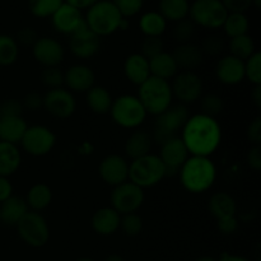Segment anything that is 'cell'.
Returning a JSON list of instances; mask_svg holds the SVG:
<instances>
[{"instance_id": "obj_1", "label": "cell", "mask_w": 261, "mask_h": 261, "mask_svg": "<svg viewBox=\"0 0 261 261\" xmlns=\"http://www.w3.org/2000/svg\"><path fill=\"white\" fill-rule=\"evenodd\" d=\"M180 138L190 155L211 157L221 145L222 127L217 119L200 112L189 117Z\"/></svg>"}, {"instance_id": "obj_2", "label": "cell", "mask_w": 261, "mask_h": 261, "mask_svg": "<svg viewBox=\"0 0 261 261\" xmlns=\"http://www.w3.org/2000/svg\"><path fill=\"white\" fill-rule=\"evenodd\" d=\"M182 188L191 194H203L214 185L217 168L209 157L190 155L178 171Z\"/></svg>"}, {"instance_id": "obj_3", "label": "cell", "mask_w": 261, "mask_h": 261, "mask_svg": "<svg viewBox=\"0 0 261 261\" xmlns=\"http://www.w3.org/2000/svg\"><path fill=\"white\" fill-rule=\"evenodd\" d=\"M138 98L144 106L147 114L158 116L172 105L173 94L168 81L150 75L139 86Z\"/></svg>"}, {"instance_id": "obj_4", "label": "cell", "mask_w": 261, "mask_h": 261, "mask_svg": "<svg viewBox=\"0 0 261 261\" xmlns=\"http://www.w3.org/2000/svg\"><path fill=\"white\" fill-rule=\"evenodd\" d=\"M122 18L111 0H98L87 9L84 19L92 32L99 37H105L119 31Z\"/></svg>"}, {"instance_id": "obj_5", "label": "cell", "mask_w": 261, "mask_h": 261, "mask_svg": "<svg viewBox=\"0 0 261 261\" xmlns=\"http://www.w3.org/2000/svg\"><path fill=\"white\" fill-rule=\"evenodd\" d=\"M109 114L117 126L133 130L139 129L148 115L139 98L132 94H122L112 99Z\"/></svg>"}, {"instance_id": "obj_6", "label": "cell", "mask_w": 261, "mask_h": 261, "mask_svg": "<svg viewBox=\"0 0 261 261\" xmlns=\"http://www.w3.org/2000/svg\"><path fill=\"white\" fill-rule=\"evenodd\" d=\"M166 177V168L158 154L137 158L129 163V181L143 190L158 185Z\"/></svg>"}, {"instance_id": "obj_7", "label": "cell", "mask_w": 261, "mask_h": 261, "mask_svg": "<svg viewBox=\"0 0 261 261\" xmlns=\"http://www.w3.org/2000/svg\"><path fill=\"white\" fill-rule=\"evenodd\" d=\"M189 117L190 115H189V110L185 105H171L166 111L158 115L155 119L153 139L158 144H163L167 140L178 137L177 133L182 130Z\"/></svg>"}, {"instance_id": "obj_8", "label": "cell", "mask_w": 261, "mask_h": 261, "mask_svg": "<svg viewBox=\"0 0 261 261\" xmlns=\"http://www.w3.org/2000/svg\"><path fill=\"white\" fill-rule=\"evenodd\" d=\"M19 239L33 249L43 247L50 240V226L38 212L28 211L15 226Z\"/></svg>"}, {"instance_id": "obj_9", "label": "cell", "mask_w": 261, "mask_h": 261, "mask_svg": "<svg viewBox=\"0 0 261 261\" xmlns=\"http://www.w3.org/2000/svg\"><path fill=\"white\" fill-rule=\"evenodd\" d=\"M227 15L228 10L226 9L222 0H195L193 4H190L189 10L191 22L208 30L222 28Z\"/></svg>"}, {"instance_id": "obj_10", "label": "cell", "mask_w": 261, "mask_h": 261, "mask_svg": "<svg viewBox=\"0 0 261 261\" xmlns=\"http://www.w3.org/2000/svg\"><path fill=\"white\" fill-rule=\"evenodd\" d=\"M23 150L32 157H43L54 149L56 135L50 127L43 125L28 126L20 140Z\"/></svg>"}, {"instance_id": "obj_11", "label": "cell", "mask_w": 261, "mask_h": 261, "mask_svg": "<svg viewBox=\"0 0 261 261\" xmlns=\"http://www.w3.org/2000/svg\"><path fill=\"white\" fill-rule=\"evenodd\" d=\"M173 98H177L181 105L195 103L201 98L204 83L200 75L195 71H178L171 83Z\"/></svg>"}, {"instance_id": "obj_12", "label": "cell", "mask_w": 261, "mask_h": 261, "mask_svg": "<svg viewBox=\"0 0 261 261\" xmlns=\"http://www.w3.org/2000/svg\"><path fill=\"white\" fill-rule=\"evenodd\" d=\"M144 199V190L130 181L115 186L110 196L111 206L121 216L127 213H137L142 208Z\"/></svg>"}, {"instance_id": "obj_13", "label": "cell", "mask_w": 261, "mask_h": 261, "mask_svg": "<svg viewBox=\"0 0 261 261\" xmlns=\"http://www.w3.org/2000/svg\"><path fill=\"white\" fill-rule=\"evenodd\" d=\"M43 109L56 119H69L76 110L75 97L64 87L48 89L43 94Z\"/></svg>"}, {"instance_id": "obj_14", "label": "cell", "mask_w": 261, "mask_h": 261, "mask_svg": "<svg viewBox=\"0 0 261 261\" xmlns=\"http://www.w3.org/2000/svg\"><path fill=\"white\" fill-rule=\"evenodd\" d=\"M98 173L106 185L115 188L129 181V162L120 154H109L99 163Z\"/></svg>"}, {"instance_id": "obj_15", "label": "cell", "mask_w": 261, "mask_h": 261, "mask_svg": "<svg viewBox=\"0 0 261 261\" xmlns=\"http://www.w3.org/2000/svg\"><path fill=\"white\" fill-rule=\"evenodd\" d=\"M158 157L166 168V176L176 175L186 162L190 154L180 137H175L161 144V152Z\"/></svg>"}, {"instance_id": "obj_16", "label": "cell", "mask_w": 261, "mask_h": 261, "mask_svg": "<svg viewBox=\"0 0 261 261\" xmlns=\"http://www.w3.org/2000/svg\"><path fill=\"white\" fill-rule=\"evenodd\" d=\"M33 59L43 68L59 66L64 60L65 50L58 40L53 37H38L32 46Z\"/></svg>"}, {"instance_id": "obj_17", "label": "cell", "mask_w": 261, "mask_h": 261, "mask_svg": "<svg viewBox=\"0 0 261 261\" xmlns=\"http://www.w3.org/2000/svg\"><path fill=\"white\" fill-rule=\"evenodd\" d=\"M69 37H70L69 48L71 54L79 59L93 58L101 48V37L92 32L87 23Z\"/></svg>"}, {"instance_id": "obj_18", "label": "cell", "mask_w": 261, "mask_h": 261, "mask_svg": "<svg viewBox=\"0 0 261 261\" xmlns=\"http://www.w3.org/2000/svg\"><path fill=\"white\" fill-rule=\"evenodd\" d=\"M51 24L56 32L71 36L86 24V19L81 10L66 3H63L61 7L51 17Z\"/></svg>"}, {"instance_id": "obj_19", "label": "cell", "mask_w": 261, "mask_h": 261, "mask_svg": "<svg viewBox=\"0 0 261 261\" xmlns=\"http://www.w3.org/2000/svg\"><path fill=\"white\" fill-rule=\"evenodd\" d=\"M64 84L71 93H86L92 87L96 86V74L91 66L75 64L64 73Z\"/></svg>"}, {"instance_id": "obj_20", "label": "cell", "mask_w": 261, "mask_h": 261, "mask_svg": "<svg viewBox=\"0 0 261 261\" xmlns=\"http://www.w3.org/2000/svg\"><path fill=\"white\" fill-rule=\"evenodd\" d=\"M214 73L222 84L236 86L245 79V61L232 55H226L218 60Z\"/></svg>"}, {"instance_id": "obj_21", "label": "cell", "mask_w": 261, "mask_h": 261, "mask_svg": "<svg viewBox=\"0 0 261 261\" xmlns=\"http://www.w3.org/2000/svg\"><path fill=\"white\" fill-rule=\"evenodd\" d=\"M121 214L117 213L112 206H103L96 211L92 216V229L99 236H112L120 229Z\"/></svg>"}, {"instance_id": "obj_22", "label": "cell", "mask_w": 261, "mask_h": 261, "mask_svg": "<svg viewBox=\"0 0 261 261\" xmlns=\"http://www.w3.org/2000/svg\"><path fill=\"white\" fill-rule=\"evenodd\" d=\"M176 64L181 71H195L203 64L204 54L194 43H180L172 53Z\"/></svg>"}, {"instance_id": "obj_23", "label": "cell", "mask_w": 261, "mask_h": 261, "mask_svg": "<svg viewBox=\"0 0 261 261\" xmlns=\"http://www.w3.org/2000/svg\"><path fill=\"white\" fill-rule=\"evenodd\" d=\"M124 74L127 81L139 87L150 76L149 60L140 53H134L124 61Z\"/></svg>"}, {"instance_id": "obj_24", "label": "cell", "mask_w": 261, "mask_h": 261, "mask_svg": "<svg viewBox=\"0 0 261 261\" xmlns=\"http://www.w3.org/2000/svg\"><path fill=\"white\" fill-rule=\"evenodd\" d=\"M153 137L144 129H135L125 142V154L132 161L149 154L152 149Z\"/></svg>"}, {"instance_id": "obj_25", "label": "cell", "mask_w": 261, "mask_h": 261, "mask_svg": "<svg viewBox=\"0 0 261 261\" xmlns=\"http://www.w3.org/2000/svg\"><path fill=\"white\" fill-rule=\"evenodd\" d=\"M28 211L30 209L24 199L12 195L9 199L0 203V223L8 227H15Z\"/></svg>"}, {"instance_id": "obj_26", "label": "cell", "mask_w": 261, "mask_h": 261, "mask_svg": "<svg viewBox=\"0 0 261 261\" xmlns=\"http://www.w3.org/2000/svg\"><path fill=\"white\" fill-rule=\"evenodd\" d=\"M28 125L23 116H2L0 117V142L10 144L20 143Z\"/></svg>"}, {"instance_id": "obj_27", "label": "cell", "mask_w": 261, "mask_h": 261, "mask_svg": "<svg viewBox=\"0 0 261 261\" xmlns=\"http://www.w3.org/2000/svg\"><path fill=\"white\" fill-rule=\"evenodd\" d=\"M149 69L150 75L168 82L175 78L176 74L180 71L172 54L165 50L149 59Z\"/></svg>"}, {"instance_id": "obj_28", "label": "cell", "mask_w": 261, "mask_h": 261, "mask_svg": "<svg viewBox=\"0 0 261 261\" xmlns=\"http://www.w3.org/2000/svg\"><path fill=\"white\" fill-rule=\"evenodd\" d=\"M22 165V154L18 145L0 142V176L10 177L19 170Z\"/></svg>"}, {"instance_id": "obj_29", "label": "cell", "mask_w": 261, "mask_h": 261, "mask_svg": "<svg viewBox=\"0 0 261 261\" xmlns=\"http://www.w3.org/2000/svg\"><path fill=\"white\" fill-rule=\"evenodd\" d=\"M208 209L212 216L216 218V221H218V219L227 218V217L236 216L237 204L231 194L218 191L209 198Z\"/></svg>"}, {"instance_id": "obj_30", "label": "cell", "mask_w": 261, "mask_h": 261, "mask_svg": "<svg viewBox=\"0 0 261 261\" xmlns=\"http://www.w3.org/2000/svg\"><path fill=\"white\" fill-rule=\"evenodd\" d=\"M24 200L30 211L41 213L53 203V190L47 184L37 182L31 186Z\"/></svg>"}, {"instance_id": "obj_31", "label": "cell", "mask_w": 261, "mask_h": 261, "mask_svg": "<svg viewBox=\"0 0 261 261\" xmlns=\"http://www.w3.org/2000/svg\"><path fill=\"white\" fill-rule=\"evenodd\" d=\"M86 102L92 112L97 115H106L112 105L111 93L102 86H93L86 92Z\"/></svg>"}, {"instance_id": "obj_32", "label": "cell", "mask_w": 261, "mask_h": 261, "mask_svg": "<svg viewBox=\"0 0 261 261\" xmlns=\"http://www.w3.org/2000/svg\"><path fill=\"white\" fill-rule=\"evenodd\" d=\"M190 3L189 0H160L158 13L167 22L177 23L189 17Z\"/></svg>"}, {"instance_id": "obj_33", "label": "cell", "mask_w": 261, "mask_h": 261, "mask_svg": "<svg viewBox=\"0 0 261 261\" xmlns=\"http://www.w3.org/2000/svg\"><path fill=\"white\" fill-rule=\"evenodd\" d=\"M139 28L145 37H161L167 28V20L158 12H147L140 17Z\"/></svg>"}, {"instance_id": "obj_34", "label": "cell", "mask_w": 261, "mask_h": 261, "mask_svg": "<svg viewBox=\"0 0 261 261\" xmlns=\"http://www.w3.org/2000/svg\"><path fill=\"white\" fill-rule=\"evenodd\" d=\"M256 45L251 36L247 35L239 36L229 40V55L245 61L256 53Z\"/></svg>"}, {"instance_id": "obj_35", "label": "cell", "mask_w": 261, "mask_h": 261, "mask_svg": "<svg viewBox=\"0 0 261 261\" xmlns=\"http://www.w3.org/2000/svg\"><path fill=\"white\" fill-rule=\"evenodd\" d=\"M222 28L229 38L247 35L250 28L249 18L245 13H228Z\"/></svg>"}, {"instance_id": "obj_36", "label": "cell", "mask_w": 261, "mask_h": 261, "mask_svg": "<svg viewBox=\"0 0 261 261\" xmlns=\"http://www.w3.org/2000/svg\"><path fill=\"white\" fill-rule=\"evenodd\" d=\"M19 58V46L13 36L0 33V66H10Z\"/></svg>"}, {"instance_id": "obj_37", "label": "cell", "mask_w": 261, "mask_h": 261, "mask_svg": "<svg viewBox=\"0 0 261 261\" xmlns=\"http://www.w3.org/2000/svg\"><path fill=\"white\" fill-rule=\"evenodd\" d=\"M64 0H28V9L36 18H51Z\"/></svg>"}, {"instance_id": "obj_38", "label": "cell", "mask_w": 261, "mask_h": 261, "mask_svg": "<svg viewBox=\"0 0 261 261\" xmlns=\"http://www.w3.org/2000/svg\"><path fill=\"white\" fill-rule=\"evenodd\" d=\"M143 227V218L138 213H127L122 214L121 221H120V229L124 232L126 236L135 237L142 233Z\"/></svg>"}, {"instance_id": "obj_39", "label": "cell", "mask_w": 261, "mask_h": 261, "mask_svg": "<svg viewBox=\"0 0 261 261\" xmlns=\"http://www.w3.org/2000/svg\"><path fill=\"white\" fill-rule=\"evenodd\" d=\"M245 78L254 86H261V54L259 51L245 60Z\"/></svg>"}, {"instance_id": "obj_40", "label": "cell", "mask_w": 261, "mask_h": 261, "mask_svg": "<svg viewBox=\"0 0 261 261\" xmlns=\"http://www.w3.org/2000/svg\"><path fill=\"white\" fill-rule=\"evenodd\" d=\"M224 110V101L218 94H206L201 98V114L216 119Z\"/></svg>"}, {"instance_id": "obj_41", "label": "cell", "mask_w": 261, "mask_h": 261, "mask_svg": "<svg viewBox=\"0 0 261 261\" xmlns=\"http://www.w3.org/2000/svg\"><path fill=\"white\" fill-rule=\"evenodd\" d=\"M41 82L48 89L60 88L64 86V71L59 66L45 68L41 73Z\"/></svg>"}, {"instance_id": "obj_42", "label": "cell", "mask_w": 261, "mask_h": 261, "mask_svg": "<svg viewBox=\"0 0 261 261\" xmlns=\"http://www.w3.org/2000/svg\"><path fill=\"white\" fill-rule=\"evenodd\" d=\"M195 33V24L190 19H184L176 23L173 28V37L178 43H188Z\"/></svg>"}, {"instance_id": "obj_43", "label": "cell", "mask_w": 261, "mask_h": 261, "mask_svg": "<svg viewBox=\"0 0 261 261\" xmlns=\"http://www.w3.org/2000/svg\"><path fill=\"white\" fill-rule=\"evenodd\" d=\"M124 18H132L139 14L143 9L144 0H111Z\"/></svg>"}, {"instance_id": "obj_44", "label": "cell", "mask_w": 261, "mask_h": 261, "mask_svg": "<svg viewBox=\"0 0 261 261\" xmlns=\"http://www.w3.org/2000/svg\"><path fill=\"white\" fill-rule=\"evenodd\" d=\"M22 101L15 98H8L0 102V117L2 116H23Z\"/></svg>"}, {"instance_id": "obj_45", "label": "cell", "mask_w": 261, "mask_h": 261, "mask_svg": "<svg viewBox=\"0 0 261 261\" xmlns=\"http://www.w3.org/2000/svg\"><path fill=\"white\" fill-rule=\"evenodd\" d=\"M163 51V41L161 37H145L142 43V55L149 60Z\"/></svg>"}, {"instance_id": "obj_46", "label": "cell", "mask_w": 261, "mask_h": 261, "mask_svg": "<svg viewBox=\"0 0 261 261\" xmlns=\"http://www.w3.org/2000/svg\"><path fill=\"white\" fill-rule=\"evenodd\" d=\"M15 41H17L18 46H24V47H31L35 45L36 41L38 40V33L36 32L35 28L32 27H23L18 31L17 36H15Z\"/></svg>"}, {"instance_id": "obj_47", "label": "cell", "mask_w": 261, "mask_h": 261, "mask_svg": "<svg viewBox=\"0 0 261 261\" xmlns=\"http://www.w3.org/2000/svg\"><path fill=\"white\" fill-rule=\"evenodd\" d=\"M203 54H208V55H219L223 51V40L217 36H209L205 38L203 42V47H200Z\"/></svg>"}, {"instance_id": "obj_48", "label": "cell", "mask_w": 261, "mask_h": 261, "mask_svg": "<svg viewBox=\"0 0 261 261\" xmlns=\"http://www.w3.org/2000/svg\"><path fill=\"white\" fill-rule=\"evenodd\" d=\"M217 228L224 236H231V234L236 233L237 229H239V219H237L236 216L218 219L217 221Z\"/></svg>"}, {"instance_id": "obj_49", "label": "cell", "mask_w": 261, "mask_h": 261, "mask_svg": "<svg viewBox=\"0 0 261 261\" xmlns=\"http://www.w3.org/2000/svg\"><path fill=\"white\" fill-rule=\"evenodd\" d=\"M20 101L24 110H28V111H37V110L43 109V96L37 92H30Z\"/></svg>"}, {"instance_id": "obj_50", "label": "cell", "mask_w": 261, "mask_h": 261, "mask_svg": "<svg viewBox=\"0 0 261 261\" xmlns=\"http://www.w3.org/2000/svg\"><path fill=\"white\" fill-rule=\"evenodd\" d=\"M246 137L252 145L261 144V117L257 116L249 124L246 130Z\"/></svg>"}, {"instance_id": "obj_51", "label": "cell", "mask_w": 261, "mask_h": 261, "mask_svg": "<svg viewBox=\"0 0 261 261\" xmlns=\"http://www.w3.org/2000/svg\"><path fill=\"white\" fill-rule=\"evenodd\" d=\"M228 13H246L252 7L251 0H222Z\"/></svg>"}, {"instance_id": "obj_52", "label": "cell", "mask_w": 261, "mask_h": 261, "mask_svg": "<svg viewBox=\"0 0 261 261\" xmlns=\"http://www.w3.org/2000/svg\"><path fill=\"white\" fill-rule=\"evenodd\" d=\"M247 165L254 171L261 170V147L260 145H252L249 149L246 155Z\"/></svg>"}, {"instance_id": "obj_53", "label": "cell", "mask_w": 261, "mask_h": 261, "mask_svg": "<svg viewBox=\"0 0 261 261\" xmlns=\"http://www.w3.org/2000/svg\"><path fill=\"white\" fill-rule=\"evenodd\" d=\"M13 195V185L9 177L0 176V203L5 201Z\"/></svg>"}, {"instance_id": "obj_54", "label": "cell", "mask_w": 261, "mask_h": 261, "mask_svg": "<svg viewBox=\"0 0 261 261\" xmlns=\"http://www.w3.org/2000/svg\"><path fill=\"white\" fill-rule=\"evenodd\" d=\"M97 2L98 0H64V3H66V4L71 5V7L76 8L79 10L88 9L89 7H92Z\"/></svg>"}, {"instance_id": "obj_55", "label": "cell", "mask_w": 261, "mask_h": 261, "mask_svg": "<svg viewBox=\"0 0 261 261\" xmlns=\"http://www.w3.org/2000/svg\"><path fill=\"white\" fill-rule=\"evenodd\" d=\"M217 261H250L249 259L244 256H240V255H233V254H228V252H223L219 257V260Z\"/></svg>"}, {"instance_id": "obj_56", "label": "cell", "mask_w": 261, "mask_h": 261, "mask_svg": "<svg viewBox=\"0 0 261 261\" xmlns=\"http://www.w3.org/2000/svg\"><path fill=\"white\" fill-rule=\"evenodd\" d=\"M251 99L256 107H261V86H254V91L251 92Z\"/></svg>"}, {"instance_id": "obj_57", "label": "cell", "mask_w": 261, "mask_h": 261, "mask_svg": "<svg viewBox=\"0 0 261 261\" xmlns=\"http://www.w3.org/2000/svg\"><path fill=\"white\" fill-rule=\"evenodd\" d=\"M103 261H125V260L122 259V257L120 256V255H117V254H111V255H109V256H107L106 259H105Z\"/></svg>"}, {"instance_id": "obj_58", "label": "cell", "mask_w": 261, "mask_h": 261, "mask_svg": "<svg viewBox=\"0 0 261 261\" xmlns=\"http://www.w3.org/2000/svg\"><path fill=\"white\" fill-rule=\"evenodd\" d=\"M195 261H217V260L213 259V257H211V256H201V257H199V259H196Z\"/></svg>"}, {"instance_id": "obj_59", "label": "cell", "mask_w": 261, "mask_h": 261, "mask_svg": "<svg viewBox=\"0 0 261 261\" xmlns=\"http://www.w3.org/2000/svg\"><path fill=\"white\" fill-rule=\"evenodd\" d=\"M251 3L255 8H257V9H259L260 5H261V0H251Z\"/></svg>"}, {"instance_id": "obj_60", "label": "cell", "mask_w": 261, "mask_h": 261, "mask_svg": "<svg viewBox=\"0 0 261 261\" xmlns=\"http://www.w3.org/2000/svg\"><path fill=\"white\" fill-rule=\"evenodd\" d=\"M75 261H94L93 259H89V257H81V259L75 260Z\"/></svg>"}]
</instances>
